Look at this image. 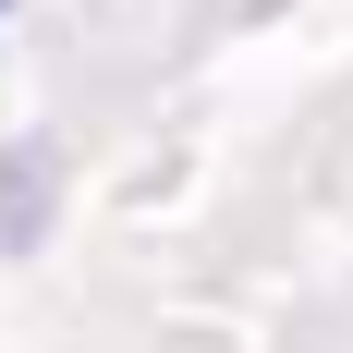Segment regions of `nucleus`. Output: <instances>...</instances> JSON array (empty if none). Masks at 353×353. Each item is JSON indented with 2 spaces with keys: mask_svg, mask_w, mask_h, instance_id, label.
<instances>
[{
  "mask_svg": "<svg viewBox=\"0 0 353 353\" xmlns=\"http://www.w3.org/2000/svg\"><path fill=\"white\" fill-rule=\"evenodd\" d=\"M0 12H12V0H0Z\"/></svg>",
  "mask_w": 353,
  "mask_h": 353,
  "instance_id": "nucleus-2",
  "label": "nucleus"
},
{
  "mask_svg": "<svg viewBox=\"0 0 353 353\" xmlns=\"http://www.w3.org/2000/svg\"><path fill=\"white\" fill-rule=\"evenodd\" d=\"M49 195H61V146L49 134L0 146V256H25L37 232H49Z\"/></svg>",
  "mask_w": 353,
  "mask_h": 353,
  "instance_id": "nucleus-1",
  "label": "nucleus"
}]
</instances>
